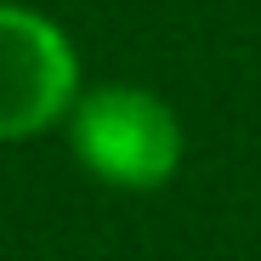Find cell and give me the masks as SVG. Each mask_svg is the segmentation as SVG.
<instances>
[{"mask_svg":"<svg viewBox=\"0 0 261 261\" xmlns=\"http://www.w3.org/2000/svg\"><path fill=\"white\" fill-rule=\"evenodd\" d=\"M74 102V46L57 23L0 6V137L46 130Z\"/></svg>","mask_w":261,"mask_h":261,"instance_id":"cell-2","label":"cell"},{"mask_svg":"<svg viewBox=\"0 0 261 261\" xmlns=\"http://www.w3.org/2000/svg\"><path fill=\"white\" fill-rule=\"evenodd\" d=\"M68 142H74V159L97 182L125 188V193H153L182 165L176 114L153 91H137V85H102V91L80 97Z\"/></svg>","mask_w":261,"mask_h":261,"instance_id":"cell-1","label":"cell"}]
</instances>
